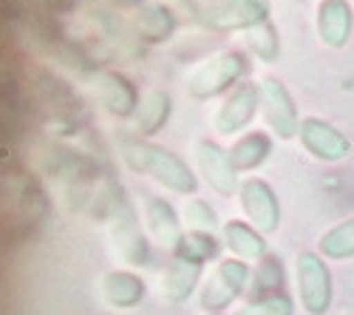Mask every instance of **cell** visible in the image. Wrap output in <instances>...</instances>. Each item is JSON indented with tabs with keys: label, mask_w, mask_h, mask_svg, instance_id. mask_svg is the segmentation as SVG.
<instances>
[{
	"label": "cell",
	"mask_w": 354,
	"mask_h": 315,
	"mask_svg": "<svg viewBox=\"0 0 354 315\" xmlns=\"http://www.w3.org/2000/svg\"><path fill=\"white\" fill-rule=\"evenodd\" d=\"M120 154L131 170L145 174V177H153L159 185H165L173 193L190 196L198 190V179L190 170V165L182 156H176L173 151L156 145L151 139H142L136 134H125V136H120Z\"/></svg>",
	"instance_id": "obj_1"
},
{
	"label": "cell",
	"mask_w": 354,
	"mask_h": 315,
	"mask_svg": "<svg viewBox=\"0 0 354 315\" xmlns=\"http://www.w3.org/2000/svg\"><path fill=\"white\" fill-rule=\"evenodd\" d=\"M247 71V60L241 51H218L207 63H201L187 80V91L196 100H213L232 89Z\"/></svg>",
	"instance_id": "obj_2"
},
{
	"label": "cell",
	"mask_w": 354,
	"mask_h": 315,
	"mask_svg": "<svg viewBox=\"0 0 354 315\" xmlns=\"http://www.w3.org/2000/svg\"><path fill=\"white\" fill-rule=\"evenodd\" d=\"M247 281H250V267L241 259H224L213 267V273L204 281V287L198 293L201 309L207 315L224 312L235 298H239L247 290Z\"/></svg>",
	"instance_id": "obj_3"
},
{
	"label": "cell",
	"mask_w": 354,
	"mask_h": 315,
	"mask_svg": "<svg viewBox=\"0 0 354 315\" xmlns=\"http://www.w3.org/2000/svg\"><path fill=\"white\" fill-rule=\"evenodd\" d=\"M298 296H301V307L309 315H323L329 312L332 298H335V284H332V273L323 262L320 253H301L298 255Z\"/></svg>",
	"instance_id": "obj_4"
},
{
	"label": "cell",
	"mask_w": 354,
	"mask_h": 315,
	"mask_svg": "<svg viewBox=\"0 0 354 315\" xmlns=\"http://www.w3.org/2000/svg\"><path fill=\"white\" fill-rule=\"evenodd\" d=\"M111 239H113V247L125 264L136 267V264H145L151 259V244H147L142 227H139V219H136V210L128 199H120V202H116V210L111 219Z\"/></svg>",
	"instance_id": "obj_5"
},
{
	"label": "cell",
	"mask_w": 354,
	"mask_h": 315,
	"mask_svg": "<svg viewBox=\"0 0 354 315\" xmlns=\"http://www.w3.org/2000/svg\"><path fill=\"white\" fill-rule=\"evenodd\" d=\"M261 111L267 125L281 136V139H292L301 128V117H298V105H295L292 94L286 91V85L275 77H267L261 82Z\"/></svg>",
	"instance_id": "obj_6"
},
{
	"label": "cell",
	"mask_w": 354,
	"mask_h": 315,
	"mask_svg": "<svg viewBox=\"0 0 354 315\" xmlns=\"http://www.w3.org/2000/svg\"><path fill=\"white\" fill-rule=\"evenodd\" d=\"M239 199H241V208H244L250 224L258 233H275L281 227V202H278V193L272 190L270 182L247 179L239 188Z\"/></svg>",
	"instance_id": "obj_7"
},
{
	"label": "cell",
	"mask_w": 354,
	"mask_h": 315,
	"mask_svg": "<svg viewBox=\"0 0 354 315\" xmlns=\"http://www.w3.org/2000/svg\"><path fill=\"white\" fill-rule=\"evenodd\" d=\"M261 108V85L255 82H241V85H235L232 94L221 102V108L216 111V131L221 136H232V134H239L244 131L252 120H255V114Z\"/></svg>",
	"instance_id": "obj_8"
},
{
	"label": "cell",
	"mask_w": 354,
	"mask_h": 315,
	"mask_svg": "<svg viewBox=\"0 0 354 315\" xmlns=\"http://www.w3.org/2000/svg\"><path fill=\"white\" fill-rule=\"evenodd\" d=\"M196 162H198V170L201 177L207 179V185L221 193V196H232L239 190V170L232 168V159H230V151H224L221 145L210 139H198L196 142Z\"/></svg>",
	"instance_id": "obj_9"
},
{
	"label": "cell",
	"mask_w": 354,
	"mask_h": 315,
	"mask_svg": "<svg viewBox=\"0 0 354 315\" xmlns=\"http://www.w3.org/2000/svg\"><path fill=\"white\" fill-rule=\"evenodd\" d=\"M298 136L304 142V148L320 159V162H340L348 156L351 151V142L326 120H317V117H306L301 120Z\"/></svg>",
	"instance_id": "obj_10"
},
{
	"label": "cell",
	"mask_w": 354,
	"mask_h": 315,
	"mask_svg": "<svg viewBox=\"0 0 354 315\" xmlns=\"http://www.w3.org/2000/svg\"><path fill=\"white\" fill-rule=\"evenodd\" d=\"M270 3L267 0H224L207 12V23L216 28H255L267 23Z\"/></svg>",
	"instance_id": "obj_11"
},
{
	"label": "cell",
	"mask_w": 354,
	"mask_h": 315,
	"mask_svg": "<svg viewBox=\"0 0 354 315\" xmlns=\"http://www.w3.org/2000/svg\"><path fill=\"white\" fill-rule=\"evenodd\" d=\"M97 97L102 102V108L113 117H133V111L139 108V94L131 85L128 77L116 74V71H102L97 74Z\"/></svg>",
	"instance_id": "obj_12"
},
{
	"label": "cell",
	"mask_w": 354,
	"mask_h": 315,
	"mask_svg": "<svg viewBox=\"0 0 354 315\" xmlns=\"http://www.w3.org/2000/svg\"><path fill=\"white\" fill-rule=\"evenodd\" d=\"M145 222H147V231L153 233V239L162 244V247H170L176 250L185 236L182 231V222H179V213L176 208L162 196H147L145 199Z\"/></svg>",
	"instance_id": "obj_13"
},
{
	"label": "cell",
	"mask_w": 354,
	"mask_h": 315,
	"mask_svg": "<svg viewBox=\"0 0 354 315\" xmlns=\"http://www.w3.org/2000/svg\"><path fill=\"white\" fill-rule=\"evenodd\" d=\"M354 28V12L346 0H323L317 9V35L329 48H343Z\"/></svg>",
	"instance_id": "obj_14"
},
{
	"label": "cell",
	"mask_w": 354,
	"mask_h": 315,
	"mask_svg": "<svg viewBox=\"0 0 354 315\" xmlns=\"http://www.w3.org/2000/svg\"><path fill=\"white\" fill-rule=\"evenodd\" d=\"M100 290H102V298L113 309H131V307L145 301L147 284L131 270H111V273L102 276Z\"/></svg>",
	"instance_id": "obj_15"
},
{
	"label": "cell",
	"mask_w": 354,
	"mask_h": 315,
	"mask_svg": "<svg viewBox=\"0 0 354 315\" xmlns=\"http://www.w3.org/2000/svg\"><path fill=\"white\" fill-rule=\"evenodd\" d=\"M224 244L241 262H250V259L261 262L267 255V239H263V233H258L250 222H241V219H230L224 224Z\"/></svg>",
	"instance_id": "obj_16"
},
{
	"label": "cell",
	"mask_w": 354,
	"mask_h": 315,
	"mask_svg": "<svg viewBox=\"0 0 354 315\" xmlns=\"http://www.w3.org/2000/svg\"><path fill=\"white\" fill-rule=\"evenodd\" d=\"M198 278H201V264L173 255V262L167 264V270L162 276V293L167 301L182 304L198 290Z\"/></svg>",
	"instance_id": "obj_17"
},
{
	"label": "cell",
	"mask_w": 354,
	"mask_h": 315,
	"mask_svg": "<svg viewBox=\"0 0 354 315\" xmlns=\"http://www.w3.org/2000/svg\"><path fill=\"white\" fill-rule=\"evenodd\" d=\"M173 111V100L167 91H147L139 102V108L133 111V131L136 136H151L156 131H162L170 120Z\"/></svg>",
	"instance_id": "obj_18"
},
{
	"label": "cell",
	"mask_w": 354,
	"mask_h": 315,
	"mask_svg": "<svg viewBox=\"0 0 354 315\" xmlns=\"http://www.w3.org/2000/svg\"><path fill=\"white\" fill-rule=\"evenodd\" d=\"M270 154H272V136L263 134V131H250V134L239 136L232 142V148H230L232 168L239 170V174L261 168L263 162L270 159Z\"/></svg>",
	"instance_id": "obj_19"
},
{
	"label": "cell",
	"mask_w": 354,
	"mask_h": 315,
	"mask_svg": "<svg viewBox=\"0 0 354 315\" xmlns=\"http://www.w3.org/2000/svg\"><path fill=\"white\" fill-rule=\"evenodd\" d=\"M136 23V32L142 40L147 43H162L173 35V28H176V15L162 6V3H151V6H142L133 17Z\"/></svg>",
	"instance_id": "obj_20"
},
{
	"label": "cell",
	"mask_w": 354,
	"mask_h": 315,
	"mask_svg": "<svg viewBox=\"0 0 354 315\" xmlns=\"http://www.w3.org/2000/svg\"><path fill=\"white\" fill-rule=\"evenodd\" d=\"M250 284H252V301L283 296V264H281V259L263 255L255 267V273L250 276Z\"/></svg>",
	"instance_id": "obj_21"
},
{
	"label": "cell",
	"mask_w": 354,
	"mask_h": 315,
	"mask_svg": "<svg viewBox=\"0 0 354 315\" xmlns=\"http://www.w3.org/2000/svg\"><path fill=\"white\" fill-rule=\"evenodd\" d=\"M218 250H221V242L213 233L190 231V233L182 236V242H179V247L173 250V255L187 259V262H196V264H204L210 259H218Z\"/></svg>",
	"instance_id": "obj_22"
},
{
	"label": "cell",
	"mask_w": 354,
	"mask_h": 315,
	"mask_svg": "<svg viewBox=\"0 0 354 315\" xmlns=\"http://www.w3.org/2000/svg\"><path fill=\"white\" fill-rule=\"evenodd\" d=\"M320 253L326 259H354V216L335 224L332 231H326L320 236Z\"/></svg>",
	"instance_id": "obj_23"
},
{
	"label": "cell",
	"mask_w": 354,
	"mask_h": 315,
	"mask_svg": "<svg viewBox=\"0 0 354 315\" xmlns=\"http://www.w3.org/2000/svg\"><path fill=\"white\" fill-rule=\"evenodd\" d=\"M250 46H252V51L261 57V60H267V63H272L275 57L281 54V40H278V32L272 28L270 20L250 28Z\"/></svg>",
	"instance_id": "obj_24"
},
{
	"label": "cell",
	"mask_w": 354,
	"mask_h": 315,
	"mask_svg": "<svg viewBox=\"0 0 354 315\" xmlns=\"http://www.w3.org/2000/svg\"><path fill=\"white\" fill-rule=\"evenodd\" d=\"M185 219L190 224V231H201V233H213L218 227L216 210L204 202V199H190L187 208H185Z\"/></svg>",
	"instance_id": "obj_25"
},
{
	"label": "cell",
	"mask_w": 354,
	"mask_h": 315,
	"mask_svg": "<svg viewBox=\"0 0 354 315\" xmlns=\"http://www.w3.org/2000/svg\"><path fill=\"white\" fill-rule=\"evenodd\" d=\"M295 304L292 298L283 296H272V298H261V301H250L247 307H241L235 315H292Z\"/></svg>",
	"instance_id": "obj_26"
},
{
	"label": "cell",
	"mask_w": 354,
	"mask_h": 315,
	"mask_svg": "<svg viewBox=\"0 0 354 315\" xmlns=\"http://www.w3.org/2000/svg\"><path fill=\"white\" fill-rule=\"evenodd\" d=\"M216 315H221V312H216Z\"/></svg>",
	"instance_id": "obj_27"
}]
</instances>
